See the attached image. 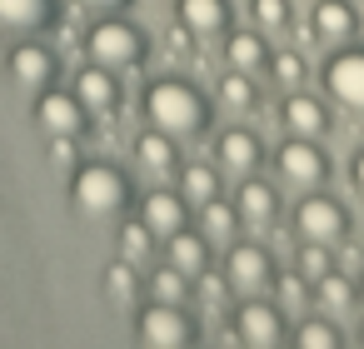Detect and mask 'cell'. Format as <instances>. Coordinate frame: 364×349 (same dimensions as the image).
Wrapping results in <instances>:
<instances>
[{
    "label": "cell",
    "instance_id": "cell-3",
    "mask_svg": "<svg viewBox=\"0 0 364 349\" xmlns=\"http://www.w3.org/2000/svg\"><path fill=\"white\" fill-rule=\"evenodd\" d=\"M85 55L95 65H105V70H135L145 60V36L130 21H100L85 36Z\"/></svg>",
    "mask_w": 364,
    "mask_h": 349
},
{
    "label": "cell",
    "instance_id": "cell-38",
    "mask_svg": "<svg viewBox=\"0 0 364 349\" xmlns=\"http://www.w3.org/2000/svg\"><path fill=\"white\" fill-rule=\"evenodd\" d=\"M349 180H354V190H364V150H354V160H349Z\"/></svg>",
    "mask_w": 364,
    "mask_h": 349
},
{
    "label": "cell",
    "instance_id": "cell-15",
    "mask_svg": "<svg viewBox=\"0 0 364 349\" xmlns=\"http://www.w3.org/2000/svg\"><path fill=\"white\" fill-rule=\"evenodd\" d=\"M6 65H11V75H16V85H26V90H41V85H50V75H55V55H50L46 45H36V41L16 45Z\"/></svg>",
    "mask_w": 364,
    "mask_h": 349
},
{
    "label": "cell",
    "instance_id": "cell-26",
    "mask_svg": "<svg viewBox=\"0 0 364 349\" xmlns=\"http://www.w3.org/2000/svg\"><path fill=\"white\" fill-rule=\"evenodd\" d=\"M220 105L225 110H255L259 105V90H255V80L245 75V70H225V80H220Z\"/></svg>",
    "mask_w": 364,
    "mask_h": 349
},
{
    "label": "cell",
    "instance_id": "cell-16",
    "mask_svg": "<svg viewBox=\"0 0 364 349\" xmlns=\"http://www.w3.org/2000/svg\"><path fill=\"white\" fill-rule=\"evenodd\" d=\"M235 210H240V220H250V225H269V220L279 215V190L264 185V180H255V175H245L240 190H235Z\"/></svg>",
    "mask_w": 364,
    "mask_h": 349
},
{
    "label": "cell",
    "instance_id": "cell-25",
    "mask_svg": "<svg viewBox=\"0 0 364 349\" xmlns=\"http://www.w3.org/2000/svg\"><path fill=\"white\" fill-rule=\"evenodd\" d=\"M105 294H110L115 304H125V309L140 304V274H135L130 259H115V264L105 269Z\"/></svg>",
    "mask_w": 364,
    "mask_h": 349
},
{
    "label": "cell",
    "instance_id": "cell-36",
    "mask_svg": "<svg viewBox=\"0 0 364 349\" xmlns=\"http://www.w3.org/2000/svg\"><path fill=\"white\" fill-rule=\"evenodd\" d=\"M50 165H60V170H70V165H75L70 135H50Z\"/></svg>",
    "mask_w": 364,
    "mask_h": 349
},
{
    "label": "cell",
    "instance_id": "cell-14",
    "mask_svg": "<svg viewBox=\"0 0 364 349\" xmlns=\"http://www.w3.org/2000/svg\"><path fill=\"white\" fill-rule=\"evenodd\" d=\"M140 225L155 235V240H170L175 230H185V195L175 190H150L140 200Z\"/></svg>",
    "mask_w": 364,
    "mask_h": 349
},
{
    "label": "cell",
    "instance_id": "cell-37",
    "mask_svg": "<svg viewBox=\"0 0 364 349\" xmlns=\"http://www.w3.org/2000/svg\"><path fill=\"white\" fill-rule=\"evenodd\" d=\"M75 6H80V11H125L130 0H75Z\"/></svg>",
    "mask_w": 364,
    "mask_h": 349
},
{
    "label": "cell",
    "instance_id": "cell-28",
    "mask_svg": "<svg viewBox=\"0 0 364 349\" xmlns=\"http://www.w3.org/2000/svg\"><path fill=\"white\" fill-rule=\"evenodd\" d=\"M309 289H314V299H319L324 309H349V304H354V284H349V274H344V269L319 274Z\"/></svg>",
    "mask_w": 364,
    "mask_h": 349
},
{
    "label": "cell",
    "instance_id": "cell-2",
    "mask_svg": "<svg viewBox=\"0 0 364 349\" xmlns=\"http://www.w3.org/2000/svg\"><path fill=\"white\" fill-rule=\"evenodd\" d=\"M125 205H130V180L115 165H105V160L75 165V175H70V210L80 220H115Z\"/></svg>",
    "mask_w": 364,
    "mask_h": 349
},
{
    "label": "cell",
    "instance_id": "cell-39",
    "mask_svg": "<svg viewBox=\"0 0 364 349\" xmlns=\"http://www.w3.org/2000/svg\"><path fill=\"white\" fill-rule=\"evenodd\" d=\"M359 349H364V324H359Z\"/></svg>",
    "mask_w": 364,
    "mask_h": 349
},
{
    "label": "cell",
    "instance_id": "cell-18",
    "mask_svg": "<svg viewBox=\"0 0 364 349\" xmlns=\"http://www.w3.org/2000/svg\"><path fill=\"white\" fill-rule=\"evenodd\" d=\"M279 115H284V125H289L294 135H309V140L329 130V110H324L314 95H304V90H289L284 105H279Z\"/></svg>",
    "mask_w": 364,
    "mask_h": 349
},
{
    "label": "cell",
    "instance_id": "cell-17",
    "mask_svg": "<svg viewBox=\"0 0 364 349\" xmlns=\"http://www.w3.org/2000/svg\"><path fill=\"white\" fill-rule=\"evenodd\" d=\"M50 21H55V0H0V31L31 36L46 31Z\"/></svg>",
    "mask_w": 364,
    "mask_h": 349
},
{
    "label": "cell",
    "instance_id": "cell-31",
    "mask_svg": "<svg viewBox=\"0 0 364 349\" xmlns=\"http://www.w3.org/2000/svg\"><path fill=\"white\" fill-rule=\"evenodd\" d=\"M150 249H155V235L135 220V225H120V259H130V264H145L150 259Z\"/></svg>",
    "mask_w": 364,
    "mask_h": 349
},
{
    "label": "cell",
    "instance_id": "cell-7",
    "mask_svg": "<svg viewBox=\"0 0 364 349\" xmlns=\"http://www.w3.org/2000/svg\"><path fill=\"white\" fill-rule=\"evenodd\" d=\"M225 284H230V294H240V299L269 289V284H274L269 254H264L259 245H230V249H225Z\"/></svg>",
    "mask_w": 364,
    "mask_h": 349
},
{
    "label": "cell",
    "instance_id": "cell-30",
    "mask_svg": "<svg viewBox=\"0 0 364 349\" xmlns=\"http://www.w3.org/2000/svg\"><path fill=\"white\" fill-rule=\"evenodd\" d=\"M339 344H344V334L329 319H304L294 329V349H339Z\"/></svg>",
    "mask_w": 364,
    "mask_h": 349
},
{
    "label": "cell",
    "instance_id": "cell-1",
    "mask_svg": "<svg viewBox=\"0 0 364 349\" xmlns=\"http://www.w3.org/2000/svg\"><path fill=\"white\" fill-rule=\"evenodd\" d=\"M145 120H150V130H160V135H170L180 145V140H200L205 135L210 105H205V95L190 80L165 75V80L145 85Z\"/></svg>",
    "mask_w": 364,
    "mask_h": 349
},
{
    "label": "cell",
    "instance_id": "cell-33",
    "mask_svg": "<svg viewBox=\"0 0 364 349\" xmlns=\"http://www.w3.org/2000/svg\"><path fill=\"white\" fill-rule=\"evenodd\" d=\"M274 80H279L284 90H299V85H304V60H299L294 50H284V55L274 60Z\"/></svg>",
    "mask_w": 364,
    "mask_h": 349
},
{
    "label": "cell",
    "instance_id": "cell-20",
    "mask_svg": "<svg viewBox=\"0 0 364 349\" xmlns=\"http://www.w3.org/2000/svg\"><path fill=\"white\" fill-rule=\"evenodd\" d=\"M180 26L190 31V36H220L225 26H230V6L225 0H180Z\"/></svg>",
    "mask_w": 364,
    "mask_h": 349
},
{
    "label": "cell",
    "instance_id": "cell-8",
    "mask_svg": "<svg viewBox=\"0 0 364 349\" xmlns=\"http://www.w3.org/2000/svg\"><path fill=\"white\" fill-rule=\"evenodd\" d=\"M294 230H299L304 240H319V245H344L349 220H344V210H339L329 195H304L299 210H294Z\"/></svg>",
    "mask_w": 364,
    "mask_h": 349
},
{
    "label": "cell",
    "instance_id": "cell-4",
    "mask_svg": "<svg viewBox=\"0 0 364 349\" xmlns=\"http://www.w3.org/2000/svg\"><path fill=\"white\" fill-rule=\"evenodd\" d=\"M274 170H279V180H284L289 190H319V185L329 180V160H324V150H319L309 135H289V140H279V150H274Z\"/></svg>",
    "mask_w": 364,
    "mask_h": 349
},
{
    "label": "cell",
    "instance_id": "cell-19",
    "mask_svg": "<svg viewBox=\"0 0 364 349\" xmlns=\"http://www.w3.org/2000/svg\"><path fill=\"white\" fill-rule=\"evenodd\" d=\"M165 259L180 269V274H205L210 269V240L205 235H195V230H175L170 240H165Z\"/></svg>",
    "mask_w": 364,
    "mask_h": 349
},
{
    "label": "cell",
    "instance_id": "cell-29",
    "mask_svg": "<svg viewBox=\"0 0 364 349\" xmlns=\"http://www.w3.org/2000/svg\"><path fill=\"white\" fill-rule=\"evenodd\" d=\"M294 269L304 274V284H314L319 274L334 269V245H319V240H304L299 254H294Z\"/></svg>",
    "mask_w": 364,
    "mask_h": 349
},
{
    "label": "cell",
    "instance_id": "cell-12",
    "mask_svg": "<svg viewBox=\"0 0 364 349\" xmlns=\"http://www.w3.org/2000/svg\"><path fill=\"white\" fill-rule=\"evenodd\" d=\"M75 100L85 105V115H110V110L120 105V80H115V70H105V65H95V60H90V70H75Z\"/></svg>",
    "mask_w": 364,
    "mask_h": 349
},
{
    "label": "cell",
    "instance_id": "cell-11",
    "mask_svg": "<svg viewBox=\"0 0 364 349\" xmlns=\"http://www.w3.org/2000/svg\"><path fill=\"white\" fill-rule=\"evenodd\" d=\"M359 31L354 21V6L349 0H314V16H309V36L319 45H349Z\"/></svg>",
    "mask_w": 364,
    "mask_h": 349
},
{
    "label": "cell",
    "instance_id": "cell-24",
    "mask_svg": "<svg viewBox=\"0 0 364 349\" xmlns=\"http://www.w3.org/2000/svg\"><path fill=\"white\" fill-rule=\"evenodd\" d=\"M235 230H240V210L235 205H225L220 195L200 205V235L205 240H235Z\"/></svg>",
    "mask_w": 364,
    "mask_h": 349
},
{
    "label": "cell",
    "instance_id": "cell-23",
    "mask_svg": "<svg viewBox=\"0 0 364 349\" xmlns=\"http://www.w3.org/2000/svg\"><path fill=\"white\" fill-rule=\"evenodd\" d=\"M225 65H230V70H245V75L259 70V65H264V41H259L255 31H235V36L225 41Z\"/></svg>",
    "mask_w": 364,
    "mask_h": 349
},
{
    "label": "cell",
    "instance_id": "cell-5",
    "mask_svg": "<svg viewBox=\"0 0 364 349\" xmlns=\"http://www.w3.org/2000/svg\"><path fill=\"white\" fill-rule=\"evenodd\" d=\"M324 90H329L334 105L364 115V50L359 45H339L324 60Z\"/></svg>",
    "mask_w": 364,
    "mask_h": 349
},
{
    "label": "cell",
    "instance_id": "cell-10",
    "mask_svg": "<svg viewBox=\"0 0 364 349\" xmlns=\"http://www.w3.org/2000/svg\"><path fill=\"white\" fill-rule=\"evenodd\" d=\"M36 125L46 130V135H80V125H85V105L75 100V90H41V100H36Z\"/></svg>",
    "mask_w": 364,
    "mask_h": 349
},
{
    "label": "cell",
    "instance_id": "cell-34",
    "mask_svg": "<svg viewBox=\"0 0 364 349\" xmlns=\"http://www.w3.org/2000/svg\"><path fill=\"white\" fill-rule=\"evenodd\" d=\"M279 304L284 309H304V274H279Z\"/></svg>",
    "mask_w": 364,
    "mask_h": 349
},
{
    "label": "cell",
    "instance_id": "cell-32",
    "mask_svg": "<svg viewBox=\"0 0 364 349\" xmlns=\"http://www.w3.org/2000/svg\"><path fill=\"white\" fill-rule=\"evenodd\" d=\"M255 26L259 31H284L289 26V0H255Z\"/></svg>",
    "mask_w": 364,
    "mask_h": 349
},
{
    "label": "cell",
    "instance_id": "cell-22",
    "mask_svg": "<svg viewBox=\"0 0 364 349\" xmlns=\"http://www.w3.org/2000/svg\"><path fill=\"white\" fill-rule=\"evenodd\" d=\"M180 195H185L190 205L215 200V195H220V170H215V165H200V160L180 165Z\"/></svg>",
    "mask_w": 364,
    "mask_h": 349
},
{
    "label": "cell",
    "instance_id": "cell-9",
    "mask_svg": "<svg viewBox=\"0 0 364 349\" xmlns=\"http://www.w3.org/2000/svg\"><path fill=\"white\" fill-rule=\"evenodd\" d=\"M235 329H240V344L245 349H279V339H284V314L274 309V304H264V299H245L240 309H235Z\"/></svg>",
    "mask_w": 364,
    "mask_h": 349
},
{
    "label": "cell",
    "instance_id": "cell-13",
    "mask_svg": "<svg viewBox=\"0 0 364 349\" xmlns=\"http://www.w3.org/2000/svg\"><path fill=\"white\" fill-rule=\"evenodd\" d=\"M215 160H220V170H225V175L245 180V175H255V170H259L264 150H259V140H255L250 130H225V135L215 140Z\"/></svg>",
    "mask_w": 364,
    "mask_h": 349
},
{
    "label": "cell",
    "instance_id": "cell-35",
    "mask_svg": "<svg viewBox=\"0 0 364 349\" xmlns=\"http://www.w3.org/2000/svg\"><path fill=\"white\" fill-rule=\"evenodd\" d=\"M195 289H200V294H205L210 304H220V299L230 294V284H225V274H210V269H205V274H195Z\"/></svg>",
    "mask_w": 364,
    "mask_h": 349
},
{
    "label": "cell",
    "instance_id": "cell-21",
    "mask_svg": "<svg viewBox=\"0 0 364 349\" xmlns=\"http://www.w3.org/2000/svg\"><path fill=\"white\" fill-rule=\"evenodd\" d=\"M135 160L150 170V175H180V150H175V140L170 135H160V130H145L140 140H135Z\"/></svg>",
    "mask_w": 364,
    "mask_h": 349
},
{
    "label": "cell",
    "instance_id": "cell-6",
    "mask_svg": "<svg viewBox=\"0 0 364 349\" xmlns=\"http://www.w3.org/2000/svg\"><path fill=\"white\" fill-rule=\"evenodd\" d=\"M140 344L145 349H190V339H195V324L185 319V309L180 304H150V309H140Z\"/></svg>",
    "mask_w": 364,
    "mask_h": 349
},
{
    "label": "cell",
    "instance_id": "cell-27",
    "mask_svg": "<svg viewBox=\"0 0 364 349\" xmlns=\"http://www.w3.org/2000/svg\"><path fill=\"white\" fill-rule=\"evenodd\" d=\"M185 294H190V274H180L170 259L150 274V299H160V304H185Z\"/></svg>",
    "mask_w": 364,
    "mask_h": 349
}]
</instances>
